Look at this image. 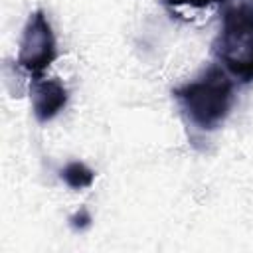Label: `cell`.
Instances as JSON below:
<instances>
[{
    "label": "cell",
    "instance_id": "3957f363",
    "mask_svg": "<svg viewBox=\"0 0 253 253\" xmlns=\"http://www.w3.org/2000/svg\"><path fill=\"white\" fill-rule=\"evenodd\" d=\"M57 59V40L49 18L43 10L30 14L18 47L16 65L24 69L32 79L43 77V71Z\"/></svg>",
    "mask_w": 253,
    "mask_h": 253
},
{
    "label": "cell",
    "instance_id": "7a4b0ae2",
    "mask_svg": "<svg viewBox=\"0 0 253 253\" xmlns=\"http://www.w3.org/2000/svg\"><path fill=\"white\" fill-rule=\"evenodd\" d=\"M213 55L235 79L253 81V2H239L223 12L219 34L213 40Z\"/></svg>",
    "mask_w": 253,
    "mask_h": 253
},
{
    "label": "cell",
    "instance_id": "6da1fadb",
    "mask_svg": "<svg viewBox=\"0 0 253 253\" xmlns=\"http://www.w3.org/2000/svg\"><path fill=\"white\" fill-rule=\"evenodd\" d=\"M184 117L200 130H215L227 119L235 101V83L217 63L206 67L196 79L172 89Z\"/></svg>",
    "mask_w": 253,
    "mask_h": 253
},
{
    "label": "cell",
    "instance_id": "277c9868",
    "mask_svg": "<svg viewBox=\"0 0 253 253\" xmlns=\"http://www.w3.org/2000/svg\"><path fill=\"white\" fill-rule=\"evenodd\" d=\"M30 99H32V113L38 123L53 121L67 105V89L65 85L51 77H38L32 79L30 85Z\"/></svg>",
    "mask_w": 253,
    "mask_h": 253
},
{
    "label": "cell",
    "instance_id": "52a82bcc",
    "mask_svg": "<svg viewBox=\"0 0 253 253\" xmlns=\"http://www.w3.org/2000/svg\"><path fill=\"white\" fill-rule=\"evenodd\" d=\"M91 221H93V217H91V213L87 211V208H81L79 211H75V213L69 217V225H71L75 231H85V229L91 225Z\"/></svg>",
    "mask_w": 253,
    "mask_h": 253
},
{
    "label": "cell",
    "instance_id": "5b68a950",
    "mask_svg": "<svg viewBox=\"0 0 253 253\" xmlns=\"http://www.w3.org/2000/svg\"><path fill=\"white\" fill-rule=\"evenodd\" d=\"M61 180L65 182L67 188L71 190H85V188H91L93 182H95V170L89 168L85 162L81 160H71L67 162L61 172H59Z\"/></svg>",
    "mask_w": 253,
    "mask_h": 253
},
{
    "label": "cell",
    "instance_id": "8992f818",
    "mask_svg": "<svg viewBox=\"0 0 253 253\" xmlns=\"http://www.w3.org/2000/svg\"><path fill=\"white\" fill-rule=\"evenodd\" d=\"M223 2L227 0H164V6L172 12H180V10H206L210 6H217Z\"/></svg>",
    "mask_w": 253,
    "mask_h": 253
}]
</instances>
